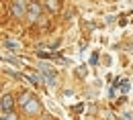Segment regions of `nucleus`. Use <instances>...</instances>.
Returning a JSON list of instances; mask_svg holds the SVG:
<instances>
[{
    "instance_id": "nucleus-3",
    "label": "nucleus",
    "mask_w": 133,
    "mask_h": 120,
    "mask_svg": "<svg viewBox=\"0 0 133 120\" xmlns=\"http://www.w3.org/2000/svg\"><path fill=\"white\" fill-rule=\"evenodd\" d=\"M4 47H6V49H12V51H15V49H17V43H12V41L4 39Z\"/></svg>"
},
{
    "instance_id": "nucleus-1",
    "label": "nucleus",
    "mask_w": 133,
    "mask_h": 120,
    "mask_svg": "<svg viewBox=\"0 0 133 120\" xmlns=\"http://www.w3.org/2000/svg\"><path fill=\"white\" fill-rule=\"evenodd\" d=\"M39 71H41V75H43L49 84H55V79H57V71H55L53 65H49V63H41V65H39Z\"/></svg>"
},
{
    "instance_id": "nucleus-5",
    "label": "nucleus",
    "mask_w": 133,
    "mask_h": 120,
    "mask_svg": "<svg viewBox=\"0 0 133 120\" xmlns=\"http://www.w3.org/2000/svg\"><path fill=\"white\" fill-rule=\"evenodd\" d=\"M96 61H98V53L94 51V53H92V57H90V63H92V65H94V63H96Z\"/></svg>"
},
{
    "instance_id": "nucleus-4",
    "label": "nucleus",
    "mask_w": 133,
    "mask_h": 120,
    "mask_svg": "<svg viewBox=\"0 0 133 120\" xmlns=\"http://www.w3.org/2000/svg\"><path fill=\"white\" fill-rule=\"evenodd\" d=\"M12 10H15V14H23V4H21V2H17Z\"/></svg>"
},
{
    "instance_id": "nucleus-2",
    "label": "nucleus",
    "mask_w": 133,
    "mask_h": 120,
    "mask_svg": "<svg viewBox=\"0 0 133 120\" xmlns=\"http://www.w3.org/2000/svg\"><path fill=\"white\" fill-rule=\"evenodd\" d=\"M10 108H12V98L10 96H4L2 98V114H8Z\"/></svg>"
}]
</instances>
